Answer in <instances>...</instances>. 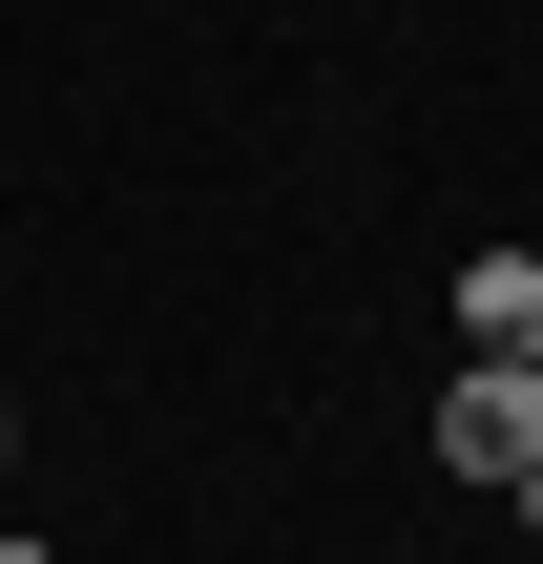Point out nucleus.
<instances>
[{
    "mask_svg": "<svg viewBox=\"0 0 543 564\" xmlns=\"http://www.w3.org/2000/svg\"><path fill=\"white\" fill-rule=\"evenodd\" d=\"M0 564H42V544H21V523H0Z\"/></svg>",
    "mask_w": 543,
    "mask_h": 564,
    "instance_id": "20e7f679",
    "label": "nucleus"
},
{
    "mask_svg": "<svg viewBox=\"0 0 543 564\" xmlns=\"http://www.w3.org/2000/svg\"><path fill=\"white\" fill-rule=\"evenodd\" d=\"M460 335H481V356H543V251H481V272H460Z\"/></svg>",
    "mask_w": 543,
    "mask_h": 564,
    "instance_id": "f03ea898",
    "label": "nucleus"
},
{
    "mask_svg": "<svg viewBox=\"0 0 543 564\" xmlns=\"http://www.w3.org/2000/svg\"><path fill=\"white\" fill-rule=\"evenodd\" d=\"M502 502H523V523H543V460H523V481H502Z\"/></svg>",
    "mask_w": 543,
    "mask_h": 564,
    "instance_id": "7ed1b4c3",
    "label": "nucleus"
},
{
    "mask_svg": "<svg viewBox=\"0 0 543 564\" xmlns=\"http://www.w3.org/2000/svg\"><path fill=\"white\" fill-rule=\"evenodd\" d=\"M0 440H21V398H0Z\"/></svg>",
    "mask_w": 543,
    "mask_h": 564,
    "instance_id": "39448f33",
    "label": "nucleus"
},
{
    "mask_svg": "<svg viewBox=\"0 0 543 564\" xmlns=\"http://www.w3.org/2000/svg\"><path fill=\"white\" fill-rule=\"evenodd\" d=\"M439 460H460V481H523V460H543V356H460Z\"/></svg>",
    "mask_w": 543,
    "mask_h": 564,
    "instance_id": "f257e3e1",
    "label": "nucleus"
}]
</instances>
